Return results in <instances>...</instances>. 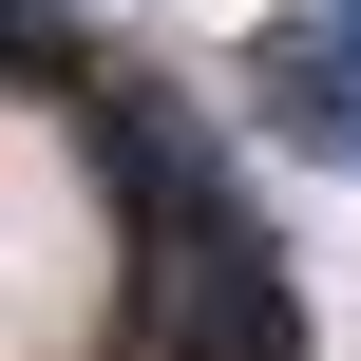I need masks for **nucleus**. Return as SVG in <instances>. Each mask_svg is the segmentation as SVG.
<instances>
[{"instance_id":"nucleus-1","label":"nucleus","mask_w":361,"mask_h":361,"mask_svg":"<svg viewBox=\"0 0 361 361\" xmlns=\"http://www.w3.org/2000/svg\"><path fill=\"white\" fill-rule=\"evenodd\" d=\"M267 114H286L305 152H343V171H361V19H324V38L267 57Z\"/></svg>"}]
</instances>
